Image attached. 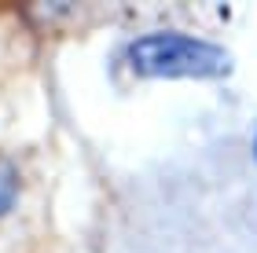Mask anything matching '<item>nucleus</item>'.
I'll return each instance as SVG.
<instances>
[{"label":"nucleus","instance_id":"nucleus-1","mask_svg":"<svg viewBox=\"0 0 257 253\" xmlns=\"http://www.w3.org/2000/svg\"><path fill=\"white\" fill-rule=\"evenodd\" d=\"M128 66L140 77H224L231 59L202 37L162 30L128 44Z\"/></svg>","mask_w":257,"mask_h":253},{"label":"nucleus","instance_id":"nucleus-2","mask_svg":"<svg viewBox=\"0 0 257 253\" xmlns=\"http://www.w3.org/2000/svg\"><path fill=\"white\" fill-rule=\"evenodd\" d=\"M15 194H19V176L11 169V162L0 158V213H8L15 205Z\"/></svg>","mask_w":257,"mask_h":253},{"label":"nucleus","instance_id":"nucleus-3","mask_svg":"<svg viewBox=\"0 0 257 253\" xmlns=\"http://www.w3.org/2000/svg\"><path fill=\"white\" fill-rule=\"evenodd\" d=\"M253 151H257V143H253Z\"/></svg>","mask_w":257,"mask_h":253}]
</instances>
